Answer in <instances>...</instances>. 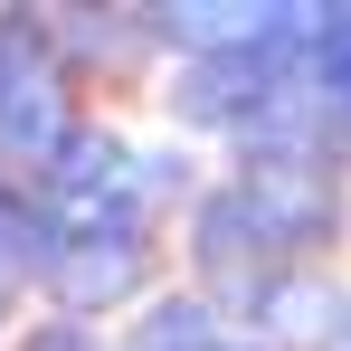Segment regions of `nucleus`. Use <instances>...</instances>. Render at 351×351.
<instances>
[{
    "mask_svg": "<svg viewBox=\"0 0 351 351\" xmlns=\"http://www.w3.org/2000/svg\"><path fill=\"white\" fill-rule=\"evenodd\" d=\"M237 199H247V219H256V237H266L276 266H294L304 247H323L332 219H342V190H332L323 162H247Z\"/></svg>",
    "mask_w": 351,
    "mask_h": 351,
    "instance_id": "7ed1b4c3",
    "label": "nucleus"
},
{
    "mask_svg": "<svg viewBox=\"0 0 351 351\" xmlns=\"http://www.w3.org/2000/svg\"><path fill=\"white\" fill-rule=\"evenodd\" d=\"M143 276H152V209L123 190L114 209H95V219H66V256L48 266V285H58L66 313H105V304H123V294H143Z\"/></svg>",
    "mask_w": 351,
    "mask_h": 351,
    "instance_id": "f03ea898",
    "label": "nucleus"
},
{
    "mask_svg": "<svg viewBox=\"0 0 351 351\" xmlns=\"http://www.w3.org/2000/svg\"><path fill=\"white\" fill-rule=\"evenodd\" d=\"M304 95L332 133V152H351V10H313V38H304Z\"/></svg>",
    "mask_w": 351,
    "mask_h": 351,
    "instance_id": "20e7f679",
    "label": "nucleus"
},
{
    "mask_svg": "<svg viewBox=\"0 0 351 351\" xmlns=\"http://www.w3.org/2000/svg\"><path fill=\"white\" fill-rule=\"evenodd\" d=\"M133 199L143 209H162V199H190V152H133Z\"/></svg>",
    "mask_w": 351,
    "mask_h": 351,
    "instance_id": "423d86ee",
    "label": "nucleus"
},
{
    "mask_svg": "<svg viewBox=\"0 0 351 351\" xmlns=\"http://www.w3.org/2000/svg\"><path fill=\"white\" fill-rule=\"evenodd\" d=\"M228 351H276V342H228Z\"/></svg>",
    "mask_w": 351,
    "mask_h": 351,
    "instance_id": "9d476101",
    "label": "nucleus"
},
{
    "mask_svg": "<svg viewBox=\"0 0 351 351\" xmlns=\"http://www.w3.org/2000/svg\"><path fill=\"white\" fill-rule=\"evenodd\" d=\"M10 285H19V276H10V266H0V313H10Z\"/></svg>",
    "mask_w": 351,
    "mask_h": 351,
    "instance_id": "6e6552de",
    "label": "nucleus"
},
{
    "mask_svg": "<svg viewBox=\"0 0 351 351\" xmlns=\"http://www.w3.org/2000/svg\"><path fill=\"white\" fill-rule=\"evenodd\" d=\"M123 351H228V332H219V304H199V294H152Z\"/></svg>",
    "mask_w": 351,
    "mask_h": 351,
    "instance_id": "39448f33",
    "label": "nucleus"
},
{
    "mask_svg": "<svg viewBox=\"0 0 351 351\" xmlns=\"http://www.w3.org/2000/svg\"><path fill=\"white\" fill-rule=\"evenodd\" d=\"M19 351H105V342H95V323H86V313H48V323H29V332H19Z\"/></svg>",
    "mask_w": 351,
    "mask_h": 351,
    "instance_id": "0eeeda50",
    "label": "nucleus"
},
{
    "mask_svg": "<svg viewBox=\"0 0 351 351\" xmlns=\"http://www.w3.org/2000/svg\"><path fill=\"white\" fill-rule=\"evenodd\" d=\"M10 190H19V180H10V171H0V209H10Z\"/></svg>",
    "mask_w": 351,
    "mask_h": 351,
    "instance_id": "1a4fd4ad",
    "label": "nucleus"
},
{
    "mask_svg": "<svg viewBox=\"0 0 351 351\" xmlns=\"http://www.w3.org/2000/svg\"><path fill=\"white\" fill-rule=\"evenodd\" d=\"M66 48L48 10H0V162H48L66 143Z\"/></svg>",
    "mask_w": 351,
    "mask_h": 351,
    "instance_id": "f257e3e1",
    "label": "nucleus"
}]
</instances>
